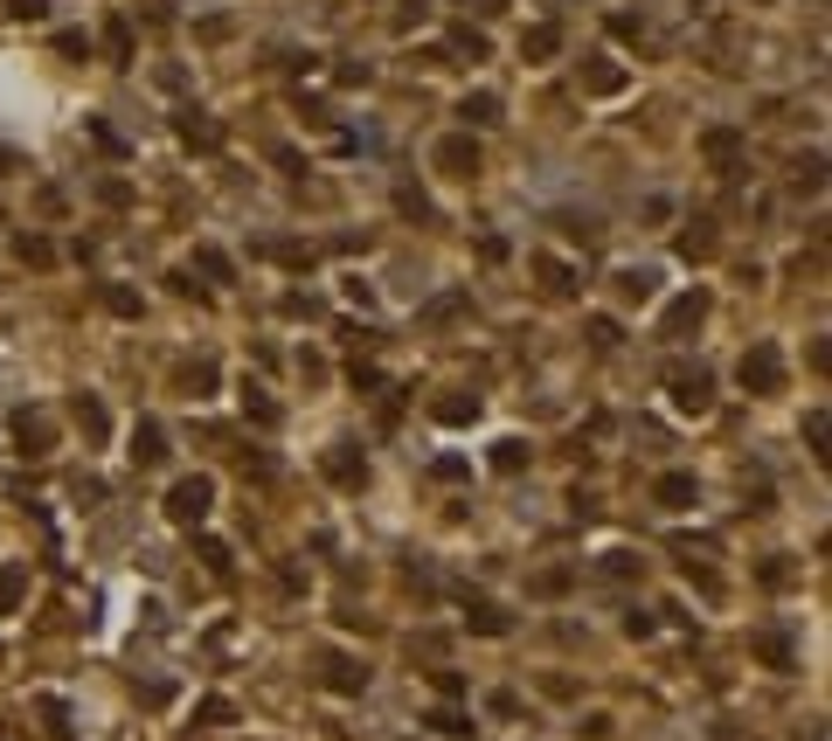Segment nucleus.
<instances>
[{"label":"nucleus","instance_id":"obj_1","mask_svg":"<svg viewBox=\"0 0 832 741\" xmlns=\"http://www.w3.org/2000/svg\"><path fill=\"white\" fill-rule=\"evenodd\" d=\"M208 506H216V479H208V471H187V479H174V492H167V520L174 527H201Z\"/></svg>","mask_w":832,"mask_h":741},{"label":"nucleus","instance_id":"obj_2","mask_svg":"<svg viewBox=\"0 0 832 741\" xmlns=\"http://www.w3.org/2000/svg\"><path fill=\"white\" fill-rule=\"evenodd\" d=\"M735 382H743L749 395H778L784 388V354L770 347V339H756V347L735 360Z\"/></svg>","mask_w":832,"mask_h":741},{"label":"nucleus","instance_id":"obj_3","mask_svg":"<svg viewBox=\"0 0 832 741\" xmlns=\"http://www.w3.org/2000/svg\"><path fill=\"white\" fill-rule=\"evenodd\" d=\"M673 409H680V416H708V409H714V374H708V368L673 374Z\"/></svg>","mask_w":832,"mask_h":741},{"label":"nucleus","instance_id":"obj_4","mask_svg":"<svg viewBox=\"0 0 832 741\" xmlns=\"http://www.w3.org/2000/svg\"><path fill=\"white\" fill-rule=\"evenodd\" d=\"M701 319H708V292H680L666 306V319H659V339H687Z\"/></svg>","mask_w":832,"mask_h":741},{"label":"nucleus","instance_id":"obj_5","mask_svg":"<svg viewBox=\"0 0 832 741\" xmlns=\"http://www.w3.org/2000/svg\"><path fill=\"white\" fill-rule=\"evenodd\" d=\"M319 471H327L333 485H362L368 479V458H362V444H347V436H340L327 458H319Z\"/></svg>","mask_w":832,"mask_h":741},{"label":"nucleus","instance_id":"obj_6","mask_svg":"<svg viewBox=\"0 0 832 741\" xmlns=\"http://www.w3.org/2000/svg\"><path fill=\"white\" fill-rule=\"evenodd\" d=\"M624 84H632V70L611 63V55H590V63H583V90H590V98H617Z\"/></svg>","mask_w":832,"mask_h":741},{"label":"nucleus","instance_id":"obj_7","mask_svg":"<svg viewBox=\"0 0 832 741\" xmlns=\"http://www.w3.org/2000/svg\"><path fill=\"white\" fill-rule=\"evenodd\" d=\"M125 450H132V465H139V471H154V465L167 458V430L154 423V416H139V423H132V444H125Z\"/></svg>","mask_w":832,"mask_h":741},{"label":"nucleus","instance_id":"obj_8","mask_svg":"<svg viewBox=\"0 0 832 741\" xmlns=\"http://www.w3.org/2000/svg\"><path fill=\"white\" fill-rule=\"evenodd\" d=\"M438 166H444V174H479V139H472V132L438 139Z\"/></svg>","mask_w":832,"mask_h":741},{"label":"nucleus","instance_id":"obj_9","mask_svg":"<svg viewBox=\"0 0 832 741\" xmlns=\"http://www.w3.org/2000/svg\"><path fill=\"white\" fill-rule=\"evenodd\" d=\"M14 444H22L28 458H49V444H56L49 416H42V409H22V416H14Z\"/></svg>","mask_w":832,"mask_h":741},{"label":"nucleus","instance_id":"obj_10","mask_svg":"<svg viewBox=\"0 0 832 741\" xmlns=\"http://www.w3.org/2000/svg\"><path fill=\"white\" fill-rule=\"evenodd\" d=\"M652 499L666 506V512H687L694 499H701V485H694V471H659V485H652Z\"/></svg>","mask_w":832,"mask_h":741},{"label":"nucleus","instance_id":"obj_11","mask_svg":"<svg viewBox=\"0 0 832 741\" xmlns=\"http://www.w3.org/2000/svg\"><path fill=\"white\" fill-rule=\"evenodd\" d=\"M465 623L479 638H506V631H514V617H506L500 603H486V596H465Z\"/></svg>","mask_w":832,"mask_h":741},{"label":"nucleus","instance_id":"obj_12","mask_svg":"<svg viewBox=\"0 0 832 741\" xmlns=\"http://www.w3.org/2000/svg\"><path fill=\"white\" fill-rule=\"evenodd\" d=\"M555 49H562V22H535L521 35V55L527 63H555Z\"/></svg>","mask_w":832,"mask_h":741},{"label":"nucleus","instance_id":"obj_13","mask_svg":"<svg viewBox=\"0 0 832 741\" xmlns=\"http://www.w3.org/2000/svg\"><path fill=\"white\" fill-rule=\"evenodd\" d=\"M701 153H708L714 166H735V153H743V132H729V125H714V132H701Z\"/></svg>","mask_w":832,"mask_h":741},{"label":"nucleus","instance_id":"obj_14","mask_svg":"<svg viewBox=\"0 0 832 741\" xmlns=\"http://www.w3.org/2000/svg\"><path fill=\"white\" fill-rule=\"evenodd\" d=\"M22 596H28V568L22 561H0V617L22 610Z\"/></svg>","mask_w":832,"mask_h":741},{"label":"nucleus","instance_id":"obj_15","mask_svg":"<svg viewBox=\"0 0 832 741\" xmlns=\"http://www.w3.org/2000/svg\"><path fill=\"white\" fill-rule=\"evenodd\" d=\"M181 146H195V153H216V146H222V125L187 111V119H181Z\"/></svg>","mask_w":832,"mask_h":741},{"label":"nucleus","instance_id":"obj_16","mask_svg":"<svg viewBox=\"0 0 832 741\" xmlns=\"http://www.w3.org/2000/svg\"><path fill=\"white\" fill-rule=\"evenodd\" d=\"M430 416H438V423H479V395H438Z\"/></svg>","mask_w":832,"mask_h":741},{"label":"nucleus","instance_id":"obj_17","mask_svg":"<svg viewBox=\"0 0 832 741\" xmlns=\"http://www.w3.org/2000/svg\"><path fill=\"white\" fill-rule=\"evenodd\" d=\"M327 687H333V693H362V687H368V665H354V658H327Z\"/></svg>","mask_w":832,"mask_h":741},{"label":"nucleus","instance_id":"obj_18","mask_svg":"<svg viewBox=\"0 0 832 741\" xmlns=\"http://www.w3.org/2000/svg\"><path fill=\"white\" fill-rule=\"evenodd\" d=\"M458 119H465V132L472 125H500V98H493V90H472V98L458 104Z\"/></svg>","mask_w":832,"mask_h":741},{"label":"nucleus","instance_id":"obj_19","mask_svg":"<svg viewBox=\"0 0 832 741\" xmlns=\"http://www.w3.org/2000/svg\"><path fill=\"white\" fill-rule=\"evenodd\" d=\"M659 292V271H617V298H632V306H646Z\"/></svg>","mask_w":832,"mask_h":741},{"label":"nucleus","instance_id":"obj_20","mask_svg":"<svg viewBox=\"0 0 832 741\" xmlns=\"http://www.w3.org/2000/svg\"><path fill=\"white\" fill-rule=\"evenodd\" d=\"M535 271H541V284H548L555 298H570V292H576V271H570V263H555V257H535Z\"/></svg>","mask_w":832,"mask_h":741},{"label":"nucleus","instance_id":"obj_21","mask_svg":"<svg viewBox=\"0 0 832 741\" xmlns=\"http://www.w3.org/2000/svg\"><path fill=\"white\" fill-rule=\"evenodd\" d=\"M243 416H250V423H278V403L257 382H243Z\"/></svg>","mask_w":832,"mask_h":741},{"label":"nucleus","instance_id":"obj_22","mask_svg":"<svg viewBox=\"0 0 832 741\" xmlns=\"http://www.w3.org/2000/svg\"><path fill=\"white\" fill-rule=\"evenodd\" d=\"M424 720H430L438 734H472V714H465V707H430Z\"/></svg>","mask_w":832,"mask_h":741},{"label":"nucleus","instance_id":"obj_23","mask_svg":"<svg viewBox=\"0 0 832 741\" xmlns=\"http://www.w3.org/2000/svg\"><path fill=\"white\" fill-rule=\"evenodd\" d=\"M680 257H714V230H708V222L680 230Z\"/></svg>","mask_w":832,"mask_h":741},{"label":"nucleus","instance_id":"obj_24","mask_svg":"<svg viewBox=\"0 0 832 741\" xmlns=\"http://www.w3.org/2000/svg\"><path fill=\"white\" fill-rule=\"evenodd\" d=\"M451 55H472V63H479V55H486V35L472 28V22H458V28H451Z\"/></svg>","mask_w":832,"mask_h":741},{"label":"nucleus","instance_id":"obj_25","mask_svg":"<svg viewBox=\"0 0 832 741\" xmlns=\"http://www.w3.org/2000/svg\"><path fill=\"white\" fill-rule=\"evenodd\" d=\"M70 416L84 423V436H105V430H111V423H105V409L90 403V395H77V403H70Z\"/></svg>","mask_w":832,"mask_h":741},{"label":"nucleus","instance_id":"obj_26","mask_svg":"<svg viewBox=\"0 0 832 741\" xmlns=\"http://www.w3.org/2000/svg\"><path fill=\"white\" fill-rule=\"evenodd\" d=\"M395 208H403V215H416V222H430V215H438L424 187H395Z\"/></svg>","mask_w":832,"mask_h":741},{"label":"nucleus","instance_id":"obj_27","mask_svg":"<svg viewBox=\"0 0 832 741\" xmlns=\"http://www.w3.org/2000/svg\"><path fill=\"white\" fill-rule=\"evenodd\" d=\"M105 306L119 312V319H139V312H146V298H139V292H125V284H111V292H105Z\"/></svg>","mask_w":832,"mask_h":741},{"label":"nucleus","instance_id":"obj_28","mask_svg":"<svg viewBox=\"0 0 832 741\" xmlns=\"http://www.w3.org/2000/svg\"><path fill=\"white\" fill-rule=\"evenodd\" d=\"M521 465H527V444H521V436H506V444L493 450V471H506V479H514Z\"/></svg>","mask_w":832,"mask_h":741},{"label":"nucleus","instance_id":"obj_29","mask_svg":"<svg viewBox=\"0 0 832 741\" xmlns=\"http://www.w3.org/2000/svg\"><path fill=\"white\" fill-rule=\"evenodd\" d=\"M195 263H201V271L216 277V284H230V277H236V263L222 257V250H208V243H201V250H195Z\"/></svg>","mask_w":832,"mask_h":741},{"label":"nucleus","instance_id":"obj_30","mask_svg":"<svg viewBox=\"0 0 832 741\" xmlns=\"http://www.w3.org/2000/svg\"><path fill=\"white\" fill-rule=\"evenodd\" d=\"M187 395H195V403H208V395H216V368H208V360H195V368H187Z\"/></svg>","mask_w":832,"mask_h":741},{"label":"nucleus","instance_id":"obj_31","mask_svg":"<svg viewBox=\"0 0 832 741\" xmlns=\"http://www.w3.org/2000/svg\"><path fill=\"white\" fill-rule=\"evenodd\" d=\"M756 652H763L770 665H778V672H791V638H778V631H770V638H756Z\"/></svg>","mask_w":832,"mask_h":741},{"label":"nucleus","instance_id":"obj_32","mask_svg":"<svg viewBox=\"0 0 832 741\" xmlns=\"http://www.w3.org/2000/svg\"><path fill=\"white\" fill-rule=\"evenodd\" d=\"M105 49H111V63H125V55H132V28L125 22H105Z\"/></svg>","mask_w":832,"mask_h":741},{"label":"nucleus","instance_id":"obj_33","mask_svg":"<svg viewBox=\"0 0 832 741\" xmlns=\"http://www.w3.org/2000/svg\"><path fill=\"white\" fill-rule=\"evenodd\" d=\"M201 728H230V720H236V707H230V700H201Z\"/></svg>","mask_w":832,"mask_h":741},{"label":"nucleus","instance_id":"obj_34","mask_svg":"<svg viewBox=\"0 0 832 741\" xmlns=\"http://www.w3.org/2000/svg\"><path fill=\"white\" fill-rule=\"evenodd\" d=\"M603 576H611V582L638 576V555H624V547H611V555H603Z\"/></svg>","mask_w":832,"mask_h":741},{"label":"nucleus","instance_id":"obj_35","mask_svg":"<svg viewBox=\"0 0 832 741\" xmlns=\"http://www.w3.org/2000/svg\"><path fill=\"white\" fill-rule=\"evenodd\" d=\"M14 257H22V263H56V250L42 236H22V243H14Z\"/></svg>","mask_w":832,"mask_h":741},{"label":"nucleus","instance_id":"obj_36","mask_svg":"<svg viewBox=\"0 0 832 741\" xmlns=\"http://www.w3.org/2000/svg\"><path fill=\"white\" fill-rule=\"evenodd\" d=\"M347 382L362 388V395H375V388H382V368H368V360H354V368H347Z\"/></svg>","mask_w":832,"mask_h":741},{"label":"nucleus","instance_id":"obj_37","mask_svg":"<svg viewBox=\"0 0 832 741\" xmlns=\"http://www.w3.org/2000/svg\"><path fill=\"white\" fill-rule=\"evenodd\" d=\"M195 555H201L208 568H216V576H230V547H222V541H201V547H195Z\"/></svg>","mask_w":832,"mask_h":741},{"label":"nucleus","instance_id":"obj_38","mask_svg":"<svg viewBox=\"0 0 832 741\" xmlns=\"http://www.w3.org/2000/svg\"><path fill=\"white\" fill-rule=\"evenodd\" d=\"M8 14H14V22H42L49 0H8Z\"/></svg>","mask_w":832,"mask_h":741},{"label":"nucleus","instance_id":"obj_39","mask_svg":"<svg viewBox=\"0 0 832 741\" xmlns=\"http://www.w3.org/2000/svg\"><path fill=\"white\" fill-rule=\"evenodd\" d=\"M805 436H811V450L825 458V409H811V416H805Z\"/></svg>","mask_w":832,"mask_h":741},{"label":"nucleus","instance_id":"obj_40","mask_svg":"<svg viewBox=\"0 0 832 741\" xmlns=\"http://www.w3.org/2000/svg\"><path fill=\"white\" fill-rule=\"evenodd\" d=\"M285 312H292V319H313V312H319V298H306V292H285Z\"/></svg>","mask_w":832,"mask_h":741},{"label":"nucleus","instance_id":"obj_41","mask_svg":"<svg viewBox=\"0 0 832 741\" xmlns=\"http://www.w3.org/2000/svg\"><path fill=\"white\" fill-rule=\"evenodd\" d=\"M56 49H63V55H90V35L70 28V35H56Z\"/></svg>","mask_w":832,"mask_h":741},{"label":"nucleus","instance_id":"obj_42","mask_svg":"<svg viewBox=\"0 0 832 741\" xmlns=\"http://www.w3.org/2000/svg\"><path fill=\"white\" fill-rule=\"evenodd\" d=\"M458 312H465V298H438V306H430L424 319H430V326H438V319H458Z\"/></svg>","mask_w":832,"mask_h":741},{"label":"nucleus","instance_id":"obj_43","mask_svg":"<svg viewBox=\"0 0 832 741\" xmlns=\"http://www.w3.org/2000/svg\"><path fill=\"white\" fill-rule=\"evenodd\" d=\"M590 339L597 347H617V319H590Z\"/></svg>","mask_w":832,"mask_h":741},{"label":"nucleus","instance_id":"obj_44","mask_svg":"<svg viewBox=\"0 0 832 741\" xmlns=\"http://www.w3.org/2000/svg\"><path fill=\"white\" fill-rule=\"evenodd\" d=\"M624 631H632V638H652V631H659V617H646V610H632V617H624Z\"/></svg>","mask_w":832,"mask_h":741},{"label":"nucleus","instance_id":"obj_45","mask_svg":"<svg viewBox=\"0 0 832 741\" xmlns=\"http://www.w3.org/2000/svg\"><path fill=\"white\" fill-rule=\"evenodd\" d=\"M465 471H472L465 458H438V465H430V479H465Z\"/></svg>","mask_w":832,"mask_h":741},{"label":"nucleus","instance_id":"obj_46","mask_svg":"<svg viewBox=\"0 0 832 741\" xmlns=\"http://www.w3.org/2000/svg\"><path fill=\"white\" fill-rule=\"evenodd\" d=\"M458 8H472V14H500L506 0H458Z\"/></svg>","mask_w":832,"mask_h":741},{"label":"nucleus","instance_id":"obj_47","mask_svg":"<svg viewBox=\"0 0 832 741\" xmlns=\"http://www.w3.org/2000/svg\"><path fill=\"white\" fill-rule=\"evenodd\" d=\"M14 166H22V160H14V153H8V146H0V181H8V174H14Z\"/></svg>","mask_w":832,"mask_h":741}]
</instances>
